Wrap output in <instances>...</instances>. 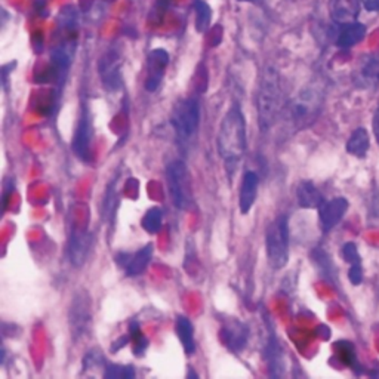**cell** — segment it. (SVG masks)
Here are the masks:
<instances>
[{"label":"cell","instance_id":"30bf717a","mask_svg":"<svg viewBox=\"0 0 379 379\" xmlns=\"http://www.w3.org/2000/svg\"><path fill=\"white\" fill-rule=\"evenodd\" d=\"M89 251H91L89 233L85 229H79V227L71 229L68 235V245H67L70 264L76 268H80L86 263Z\"/></svg>","mask_w":379,"mask_h":379},{"label":"cell","instance_id":"ffe728a7","mask_svg":"<svg viewBox=\"0 0 379 379\" xmlns=\"http://www.w3.org/2000/svg\"><path fill=\"white\" fill-rule=\"evenodd\" d=\"M175 332L176 337L180 338L181 346L187 355H192L196 351V341H194V327L190 318L184 316H178L175 320Z\"/></svg>","mask_w":379,"mask_h":379},{"label":"cell","instance_id":"2e32d148","mask_svg":"<svg viewBox=\"0 0 379 379\" xmlns=\"http://www.w3.org/2000/svg\"><path fill=\"white\" fill-rule=\"evenodd\" d=\"M360 0H330V15L337 24L347 26L359 17Z\"/></svg>","mask_w":379,"mask_h":379},{"label":"cell","instance_id":"9c48e42d","mask_svg":"<svg viewBox=\"0 0 379 379\" xmlns=\"http://www.w3.org/2000/svg\"><path fill=\"white\" fill-rule=\"evenodd\" d=\"M219 337L224 347H227L231 353L239 354L247 346L249 327L239 318H227L222 322Z\"/></svg>","mask_w":379,"mask_h":379},{"label":"cell","instance_id":"603a6c76","mask_svg":"<svg viewBox=\"0 0 379 379\" xmlns=\"http://www.w3.org/2000/svg\"><path fill=\"white\" fill-rule=\"evenodd\" d=\"M367 150H369V134H367V130L363 127L354 130L347 142V151L355 157H363Z\"/></svg>","mask_w":379,"mask_h":379},{"label":"cell","instance_id":"6da1fadb","mask_svg":"<svg viewBox=\"0 0 379 379\" xmlns=\"http://www.w3.org/2000/svg\"><path fill=\"white\" fill-rule=\"evenodd\" d=\"M217 147L225 171L233 176L242 163L247 148L246 121L239 104H234L224 116L218 130Z\"/></svg>","mask_w":379,"mask_h":379},{"label":"cell","instance_id":"8992f818","mask_svg":"<svg viewBox=\"0 0 379 379\" xmlns=\"http://www.w3.org/2000/svg\"><path fill=\"white\" fill-rule=\"evenodd\" d=\"M171 125L175 130L178 141L181 144H188L200 126V102L196 98L181 100L173 107L171 116Z\"/></svg>","mask_w":379,"mask_h":379},{"label":"cell","instance_id":"4dcf8cb0","mask_svg":"<svg viewBox=\"0 0 379 379\" xmlns=\"http://www.w3.org/2000/svg\"><path fill=\"white\" fill-rule=\"evenodd\" d=\"M348 279L353 284H355V286H357V284L362 283L363 280V270H362V265L360 264H353L350 271H348Z\"/></svg>","mask_w":379,"mask_h":379},{"label":"cell","instance_id":"1f68e13d","mask_svg":"<svg viewBox=\"0 0 379 379\" xmlns=\"http://www.w3.org/2000/svg\"><path fill=\"white\" fill-rule=\"evenodd\" d=\"M360 3L366 10L379 12V0H360Z\"/></svg>","mask_w":379,"mask_h":379},{"label":"cell","instance_id":"f546056e","mask_svg":"<svg viewBox=\"0 0 379 379\" xmlns=\"http://www.w3.org/2000/svg\"><path fill=\"white\" fill-rule=\"evenodd\" d=\"M342 256L351 265L353 264H360V255H359V251H357V246H355L354 243H347L346 246L342 247Z\"/></svg>","mask_w":379,"mask_h":379},{"label":"cell","instance_id":"7a4b0ae2","mask_svg":"<svg viewBox=\"0 0 379 379\" xmlns=\"http://www.w3.org/2000/svg\"><path fill=\"white\" fill-rule=\"evenodd\" d=\"M283 109V92L279 71L272 67H267L261 76L256 92V116L261 132L267 134L279 123Z\"/></svg>","mask_w":379,"mask_h":379},{"label":"cell","instance_id":"e575fe53","mask_svg":"<svg viewBox=\"0 0 379 379\" xmlns=\"http://www.w3.org/2000/svg\"><path fill=\"white\" fill-rule=\"evenodd\" d=\"M378 126H379V113H378Z\"/></svg>","mask_w":379,"mask_h":379},{"label":"cell","instance_id":"e0dca14e","mask_svg":"<svg viewBox=\"0 0 379 379\" xmlns=\"http://www.w3.org/2000/svg\"><path fill=\"white\" fill-rule=\"evenodd\" d=\"M264 360L268 366L271 376H281L284 372V353L277 342L276 337L271 335L268 338L267 346L264 348Z\"/></svg>","mask_w":379,"mask_h":379},{"label":"cell","instance_id":"d6986e66","mask_svg":"<svg viewBox=\"0 0 379 379\" xmlns=\"http://www.w3.org/2000/svg\"><path fill=\"white\" fill-rule=\"evenodd\" d=\"M151 258H153V245L151 243L138 249V251L134 255H130V258H129V263L125 268L126 276L137 277V276L142 274V272H144L146 268L148 267Z\"/></svg>","mask_w":379,"mask_h":379},{"label":"cell","instance_id":"d4e9b609","mask_svg":"<svg viewBox=\"0 0 379 379\" xmlns=\"http://www.w3.org/2000/svg\"><path fill=\"white\" fill-rule=\"evenodd\" d=\"M196 29L199 33L208 31L212 20V10L205 0H196Z\"/></svg>","mask_w":379,"mask_h":379},{"label":"cell","instance_id":"ba28073f","mask_svg":"<svg viewBox=\"0 0 379 379\" xmlns=\"http://www.w3.org/2000/svg\"><path fill=\"white\" fill-rule=\"evenodd\" d=\"M92 144H93V125L88 110H85L82 111L73 139H71V150H73L75 156L79 160L89 163L92 160Z\"/></svg>","mask_w":379,"mask_h":379},{"label":"cell","instance_id":"3957f363","mask_svg":"<svg viewBox=\"0 0 379 379\" xmlns=\"http://www.w3.org/2000/svg\"><path fill=\"white\" fill-rule=\"evenodd\" d=\"M323 92L318 88H304L298 95L284 104L280 121L283 122V132L289 135L301 132L305 127L311 126L322 111Z\"/></svg>","mask_w":379,"mask_h":379},{"label":"cell","instance_id":"4fadbf2b","mask_svg":"<svg viewBox=\"0 0 379 379\" xmlns=\"http://www.w3.org/2000/svg\"><path fill=\"white\" fill-rule=\"evenodd\" d=\"M168 64H169V54L163 49H156L148 55L147 79H146L147 91L154 92L159 89Z\"/></svg>","mask_w":379,"mask_h":379},{"label":"cell","instance_id":"83f0119b","mask_svg":"<svg viewBox=\"0 0 379 379\" xmlns=\"http://www.w3.org/2000/svg\"><path fill=\"white\" fill-rule=\"evenodd\" d=\"M105 378H134L135 371L132 366H118V364H107L105 366Z\"/></svg>","mask_w":379,"mask_h":379},{"label":"cell","instance_id":"836d02e7","mask_svg":"<svg viewBox=\"0 0 379 379\" xmlns=\"http://www.w3.org/2000/svg\"><path fill=\"white\" fill-rule=\"evenodd\" d=\"M240 2H251V0H240Z\"/></svg>","mask_w":379,"mask_h":379},{"label":"cell","instance_id":"7402d4cb","mask_svg":"<svg viewBox=\"0 0 379 379\" xmlns=\"http://www.w3.org/2000/svg\"><path fill=\"white\" fill-rule=\"evenodd\" d=\"M117 190H118L117 188V180H113L105 188L101 213H102L104 222H107V224L114 222V218H116V212H117V208H118Z\"/></svg>","mask_w":379,"mask_h":379},{"label":"cell","instance_id":"52a82bcc","mask_svg":"<svg viewBox=\"0 0 379 379\" xmlns=\"http://www.w3.org/2000/svg\"><path fill=\"white\" fill-rule=\"evenodd\" d=\"M92 308V298L86 291L82 289L73 296L68 310V325L70 334L75 341L85 339L91 334L93 323Z\"/></svg>","mask_w":379,"mask_h":379},{"label":"cell","instance_id":"cb8c5ba5","mask_svg":"<svg viewBox=\"0 0 379 379\" xmlns=\"http://www.w3.org/2000/svg\"><path fill=\"white\" fill-rule=\"evenodd\" d=\"M142 229H144L150 234H157L162 230L163 225V212L160 208H151L147 210L141 221Z\"/></svg>","mask_w":379,"mask_h":379},{"label":"cell","instance_id":"7c38bea8","mask_svg":"<svg viewBox=\"0 0 379 379\" xmlns=\"http://www.w3.org/2000/svg\"><path fill=\"white\" fill-rule=\"evenodd\" d=\"M100 76L102 79L104 86L110 91H116L122 85L121 77V56L117 51L110 49L105 52L100 59Z\"/></svg>","mask_w":379,"mask_h":379},{"label":"cell","instance_id":"ac0fdd59","mask_svg":"<svg viewBox=\"0 0 379 379\" xmlns=\"http://www.w3.org/2000/svg\"><path fill=\"white\" fill-rule=\"evenodd\" d=\"M296 199L304 209H316L322 206L325 201L317 187L310 181H302L296 188Z\"/></svg>","mask_w":379,"mask_h":379},{"label":"cell","instance_id":"44dd1931","mask_svg":"<svg viewBox=\"0 0 379 379\" xmlns=\"http://www.w3.org/2000/svg\"><path fill=\"white\" fill-rule=\"evenodd\" d=\"M364 34H366V27L362 22L355 21V22L347 24V26H342V30L338 34L337 45L342 47V49H348V47L362 42Z\"/></svg>","mask_w":379,"mask_h":379},{"label":"cell","instance_id":"484cf974","mask_svg":"<svg viewBox=\"0 0 379 379\" xmlns=\"http://www.w3.org/2000/svg\"><path fill=\"white\" fill-rule=\"evenodd\" d=\"M129 337H130V341L134 342V353L137 355H141L142 353L146 351L148 342H147L146 337L142 335L141 327L137 322H132L129 325Z\"/></svg>","mask_w":379,"mask_h":379},{"label":"cell","instance_id":"5b68a950","mask_svg":"<svg viewBox=\"0 0 379 379\" xmlns=\"http://www.w3.org/2000/svg\"><path fill=\"white\" fill-rule=\"evenodd\" d=\"M166 183H168L169 197L176 209L188 210L193 208L192 173L183 160H173L166 166Z\"/></svg>","mask_w":379,"mask_h":379},{"label":"cell","instance_id":"4316f807","mask_svg":"<svg viewBox=\"0 0 379 379\" xmlns=\"http://www.w3.org/2000/svg\"><path fill=\"white\" fill-rule=\"evenodd\" d=\"M363 80L369 85H379V58H372L362 70Z\"/></svg>","mask_w":379,"mask_h":379},{"label":"cell","instance_id":"8fae6325","mask_svg":"<svg viewBox=\"0 0 379 379\" xmlns=\"http://www.w3.org/2000/svg\"><path fill=\"white\" fill-rule=\"evenodd\" d=\"M75 51H76V42L67 39L63 40L58 46L54 47L51 59H52V75L58 80V83H63L68 68L73 63L75 58Z\"/></svg>","mask_w":379,"mask_h":379},{"label":"cell","instance_id":"9a60e30c","mask_svg":"<svg viewBox=\"0 0 379 379\" xmlns=\"http://www.w3.org/2000/svg\"><path fill=\"white\" fill-rule=\"evenodd\" d=\"M258 187H259L258 173L254 171H247L243 175L239 194V208L242 215H247V213L252 210L258 196Z\"/></svg>","mask_w":379,"mask_h":379},{"label":"cell","instance_id":"d6a6232c","mask_svg":"<svg viewBox=\"0 0 379 379\" xmlns=\"http://www.w3.org/2000/svg\"><path fill=\"white\" fill-rule=\"evenodd\" d=\"M130 341V337L127 335V337H122L121 339H117L116 342H113V346H111V351L113 353H116V351H118V350H122L125 346H126V343Z\"/></svg>","mask_w":379,"mask_h":379},{"label":"cell","instance_id":"f1b7e54d","mask_svg":"<svg viewBox=\"0 0 379 379\" xmlns=\"http://www.w3.org/2000/svg\"><path fill=\"white\" fill-rule=\"evenodd\" d=\"M338 353H339L341 360L343 363H346L347 366H353L354 364V362H355V353H354L353 346H350L348 342H339Z\"/></svg>","mask_w":379,"mask_h":379},{"label":"cell","instance_id":"5bb4252c","mask_svg":"<svg viewBox=\"0 0 379 379\" xmlns=\"http://www.w3.org/2000/svg\"><path fill=\"white\" fill-rule=\"evenodd\" d=\"M348 209V201L343 197L332 199L318 208V219L323 231H329L346 215Z\"/></svg>","mask_w":379,"mask_h":379},{"label":"cell","instance_id":"277c9868","mask_svg":"<svg viewBox=\"0 0 379 379\" xmlns=\"http://www.w3.org/2000/svg\"><path fill=\"white\" fill-rule=\"evenodd\" d=\"M267 259L272 270H281L289 261V219L279 215L271 221L265 231Z\"/></svg>","mask_w":379,"mask_h":379}]
</instances>
